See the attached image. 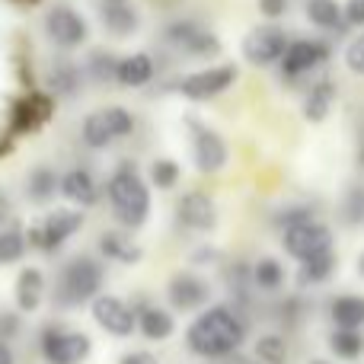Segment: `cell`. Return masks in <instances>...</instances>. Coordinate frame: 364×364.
Listing matches in <instances>:
<instances>
[{"label":"cell","instance_id":"cell-1","mask_svg":"<svg viewBox=\"0 0 364 364\" xmlns=\"http://www.w3.org/2000/svg\"><path fill=\"white\" fill-rule=\"evenodd\" d=\"M246 339V323L230 307H208L198 320L188 326L186 346L198 358H230Z\"/></svg>","mask_w":364,"mask_h":364},{"label":"cell","instance_id":"cell-2","mask_svg":"<svg viewBox=\"0 0 364 364\" xmlns=\"http://www.w3.org/2000/svg\"><path fill=\"white\" fill-rule=\"evenodd\" d=\"M109 205L125 227H141L151 211V192L134 170H119L109 179Z\"/></svg>","mask_w":364,"mask_h":364},{"label":"cell","instance_id":"cell-3","mask_svg":"<svg viewBox=\"0 0 364 364\" xmlns=\"http://www.w3.org/2000/svg\"><path fill=\"white\" fill-rule=\"evenodd\" d=\"M102 288V265L90 256H77L64 265L58 282V304L61 307H80L87 301H96Z\"/></svg>","mask_w":364,"mask_h":364},{"label":"cell","instance_id":"cell-4","mask_svg":"<svg viewBox=\"0 0 364 364\" xmlns=\"http://www.w3.org/2000/svg\"><path fill=\"white\" fill-rule=\"evenodd\" d=\"M42 358L48 364H83L93 352V342L87 333H74V329H61V326H45L42 339Z\"/></svg>","mask_w":364,"mask_h":364},{"label":"cell","instance_id":"cell-5","mask_svg":"<svg viewBox=\"0 0 364 364\" xmlns=\"http://www.w3.org/2000/svg\"><path fill=\"white\" fill-rule=\"evenodd\" d=\"M284 250L297 259V262H310L333 252V230L316 220H304L284 230Z\"/></svg>","mask_w":364,"mask_h":364},{"label":"cell","instance_id":"cell-6","mask_svg":"<svg viewBox=\"0 0 364 364\" xmlns=\"http://www.w3.org/2000/svg\"><path fill=\"white\" fill-rule=\"evenodd\" d=\"M132 132H134V115L122 106L100 109V112H93L83 122V141H87L90 147H106Z\"/></svg>","mask_w":364,"mask_h":364},{"label":"cell","instance_id":"cell-7","mask_svg":"<svg viewBox=\"0 0 364 364\" xmlns=\"http://www.w3.org/2000/svg\"><path fill=\"white\" fill-rule=\"evenodd\" d=\"M93 320L106 329L115 339H128V336L138 329V314L134 307H128L122 297L115 294H100L93 301Z\"/></svg>","mask_w":364,"mask_h":364},{"label":"cell","instance_id":"cell-8","mask_svg":"<svg viewBox=\"0 0 364 364\" xmlns=\"http://www.w3.org/2000/svg\"><path fill=\"white\" fill-rule=\"evenodd\" d=\"M80 227H83L80 211H51L48 218L29 233V243L38 246L42 252H51V250H58L68 237H74Z\"/></svg>","mask_w":364,"mask_h":364},{"label":"cell","instance_id":"cell-9","mask_svg":"<svg viewBox=\"0 0 364 364\" xmlns=\"http://www.w3.org/2000/svg\"><path fill=\"white\" fill-rule=\"evenodd\" d=\"M237 80V68L233 64H220V68H208V70H195V74H188L186 80L179 83V93L186 96V100H211V96H220L230 83Z\"/></svg>","mask_w":364,"mask_h":364},{"label":"cell","instance_id":"cell-10","mask_svg":"<svg viewBox=\"0 0 364 364\" xmlns=\"http://www.w3.org/2000/svg\"><path fill=\"white\" fill-rule=\"evenodd\" d=\"M284 51H288V38L278 26H256L250 36L243 38V55L252 64H272L282 61Z\"/></svg>","mask_w":364,"mask_h":364},{"label":"cell","instance_id":"cell-11","mask_svg":"<svg viewBox=\"0 0 364 364\" xmlns=\"http://www.w3.org/2000/svg\"><path fill=\"white\" fill-rule=\"evenodd\" d=\"M166 38H170V45H176L179 51H186V55H214V51L220 48L218 36L208 32L205 26L195 23V19H179V23H173L170 29H166Z\"/></svg>","mask_w":364,"mask_h":364},{"label":"cell","instance_id":"cell-12","mask_svg":"<svg viewBox=\"0 0 364 364\" xmlns=\"http://www.w3.org/2000/svg\"><path fill=\"white\" fill-rule=\"evenodd\" d=\"M192 128V157H195V166L201 173H218L224 170L227 164V144L218 132L211 128H201V125H188Z\"/></svg>","mask_w":364,"mask_h":364},{"label":"cell","instance_id":"cell-13","mask_svg":"<svg viewBox=\"0 0 364 364\" xmlns=\"http://www.w3.org/2000/svg\"><path fill=\"white\" fill-rule=\"evenodd\" d=\"M45 29L61 48H77L87 38V19L77 10H70V6H55L48 13V19H45Z\"/></svg>","mask_w":364,"mask_h":364},{"label":"cell","instance_id":"cell-14","mask_svg":"<svg viewBox=\"0 0 364 364\" xmlns=\"http://www.w3.org/2000/svg\"><path fill=\"white\" fill-rule=\"evenodd\" d=\"M166 297H170V304L176 310H198L208 304L211 288H208V282H201L198 275H192V272H179V275H173L170 284H166Z\"/></svg>","mask_w":364,"mask_h":364},{"label":"cell","instance_id":"cell-15","mask_svg":"<svg viewBox=\"0 0 364 364\" xmlns=\"http://www.w3.org/2000/svg\"><path fill=\"white\" fill-rule=\"evenodd\" d=\"M176 218H179V224L188 227V230H211L214 220H218V208H214V201L208 198V195L188 192L179 198Z\"/></svg>","mask_w":364,"mask_h":364},{"label":"cell","instance_id":"cell-16","mask_svg":"<svg viewBox=\"0 0 364 364\" xmlns=\"http://www.w3.org/2000/svg\"><path fill=\"white\" fill-rule=\"evenodd\" d=\"M326 61V45L323 42H291L282 58V68L288 77H301Z\"/></svg>","mask_w":364,"mask_h":364},{"label":"cell","instance_id":"cell-17","mask_svg":"<svg viewBox=\"0 0 364 364\" xmlns=\"http://www.w3.org/2000/svg\"><path fill=\"white\" fill-rule=\"evenodd\" d=\"M16 307L23 314H32V310L42 307V297H45V275L38 269H23L16 278Z\"/></svg>","mask_w":364,"mask_h":364},{"label":"cell","instance_id":"cell-18","mask_svg":"<svg viewBox=\"0 0 364 364\" xmlns=\"http://www.w3.org/2000/svg\"><path fill=\"white\" fill-rule=\"evenodd\" d=\"M138 329L147 342H166L176 333V320H173V314L164 307H144L138 314Z\"/></svg>","mask_w":364,"mask_h":364},{"label":"cell","instance_id":"cell-19","mask_svg":"<svg viewBox=\"0 0 364 364\" xmlns=\"http://www.w3.org/2000/svg\"><path fill=\"white\" fill-rule=\"evenodd\" d=\"M333 323L336 329H355L361 333L364 326V297L358 294H342L333 301Z\"/></svg>","mask_w":364,"mask_h":364},{"label":"cell","instance_id":"cell-20","mask_svg":"<svg viewBox=\"0 0 364 364\" xmlns=\"http://www.w3.org/2000/svg\"><path fill=\"white\" fill-rule=\"evenodd\" d=\"M154 77V61L147 55H128L119 61V70H115V80L125 83V87H144Z\"/></svg>","mask_w":364,"mask_h":364},{"label":"cell","instance_id":"cell-21","mask_svg":"<svg viewBox=\"0 0 364 364\" xmlns=\"http://www.w3.org/2000/svg\"><path fill=\"white\" fill-rule=\"evenodd\" d=\"M100 252L106 259H112V262H122V265H132V262H138V259H141V250L125 237V233H119V230L102 233V237H100Z\"/></svg>","mask_w":364,"mask_h":364},{"label":"cell","instance_id":"cell-22","mask_svg":"<svg viewBox=\"0 0 364 364\" xmlns=\"http://www.w3.org/2000/svg\"><path fill=\"white\" fill-rule=\"evenodd\" d=\"M61 192L68 195L74 205H83V208L96 205V182L87 170H70L68 176L61 179Z\"/></svg>","mask_w":364,"mask_h":364},{"label":"cell","instance_id":"cell-23","mask_svg":"<svg viewBox=\"0 0 364 364\" xmlns=\"http://www.w3.org/2000/svg\"><path fill=\"white\" fill-rule=\"evenodd\" d=\"M102 23L115 36H128L138 29V13L132 10V4H102Z\"/></svg>","mask_w":364,"mask_h":364},{"label":"cell","instance_id":"cell-24","mask_svg":"<svg viewBox=\"0 0 364 364\" xmlns=\"http://www.w3.org/2000/svg\"><path fill=\"white\" fill-rule=\"evenodd\" d=\"M307 16L314 26L320 29H342L346 16H342V6L336 0H307Z\"/></svg>","mask_w":364,"mask_h":364},{"label":"cell","instance_id":"cell-25","mask_svg":"<svg viewBox=\"0 0 364 364\" xmlns=\"http://www.w3.org/2000/svg\"><path fill=\"white\" fill-rule=\"evenodd\" d=\"M333 100H336V87L329 80H320L314 90H310L307 102H304V112H307L310 122H323L333 109Z\"/></svg>","mask_w":364,"mask_h":364},{"label":"cell","instance_id":"cell-26","mask_svg":"<svg viewBox=\"0 0 364 364\" xmlns=\"http://www.w3.org/2000/svg\"><path fill=\"white\" fill-rule=\"evenodd\" d=\"M329 348L336 352V358L342 361H358L364 355V336L355 333V329H336L329 336Z\"/></svg>","mask_w":364,"mask_h":364},{"label":"cell","instance_id":"cell-27","mask_svg":"<svg viewBox=\"0 0 364 364\" xmlns=\"http://www.w3.org/2000/svg\"><path fill=\"white\" fill-rule=\"evenodd\" d=\"M252 284L262 291H278L284 284V269L278 259H259L252 265Z\"/></svg>","mask_w":364,"mask_h":364},{"label":"cell","instance_id":"cell-28","mask_svg":"<svg viewBox=\"0 0 364 364\" xmlns=\"http://www.w3.org/2000/svg\"><path fill=\"white\" fill-rule=\"evenodd\" d=\"M336 272V252L320 259H310V262H301V272H297V282L307 288V284H323L329 275Z\"/></svg>","mask_w":364,"mask_h":364},{"label":"cell","instance_id":"cell-29","mask_svg":"<svg viewBox=\"0 0 364 364\" xmlns=\"http://www.w3.org/2000/svg\"><path fill=\"white\" fill-rule=\"evenodd\" d=\"M26 188H29V195L36 201H48V198H55V192L61 188V182H58V176L51 170L38 166V170L29 173V182H26Z\"/></svg>","mask_w":364,"mask_h":364},{"label":"cell","instance_id":"cell-30","mask_svg":"<svg viewBox=\"0 0 364 364\" xmlns=\"http://www.w3.org/2000/svg\"><path fill=\"white\" fill-rule=\"evenodd\" d=\"M256 358L262 364H284L288 361V342H284L282 336H259Z\"/></svg>","mask_w":364,"mask_h":364},{"label":"cell","instance_id":"cell-31","mask_svg":"<svg viewBox=\"0 0 364 364\" xmlns=\"http://www.w3.org/2000/svg\"><path fill=\"white\" fill-rule=\"evenodd\" d=\"M26 256V237L19 230H0V265L19 262Z\"/></svg>","mask_w":364,"mask_h":364},{"label":"cell","instance_id":"cell-32","mask_svg":"<svg viewBox=\"0 0 364 364\" xmlns=\"http://www.w3.org/2000/svg\"><path fill=\"white\" fill-rule=\"evenodd\" d=\"M77 80H80V70H77L74 64L61 61V64H55V68H51V87H55V93L70 96V93H74V87H77Z\"/></svg>","mask_w":364,"mask_h":364},{"label":"cell","instance_id":"cell-33","mask_svg":"<svg viewBox=\"0 0 364 364\" xmlns=\"http://www.w3.org/2000/svg\"><path fill=\"white\" fill-rule=\"evenodd\" d=\"M179 173L182 170L176 160H154V166H151V179L157 188H173L179 182Z\"/></svg>","mask_w":364,"mask_h":364},{"label":"cell","instance_id":"cell-34","mask_svg":"<svg viewBox=\"0 0 364 364\" xmlns=\"http://www.w3.org/2000/svg\"><path fill=\"white\" fill-rule=\"evenodd\" d=\"M346 64H348V70L364 77V32L358 38H352V45L346 48Z\"/></svg>","mask_w":364,"mask_h":364},{"label":"cell","instance_id":"cell-35","mask_svg":"<svg viewBox=\"0 0 364 364\" xmlns=\"http://www.w3.org/2000/svg\"><path fill=\"white\" fill-rule=\"evenodd\" d=\"M346 218L352 220V224H361V220H364V188L361 186H355L352 192H348V198H346Z\"/></svg>","mask_w":364,"mask_h":364},{"label":"cell","instance_id":"cell-36","mask_svg":"<svg viewBox=\"0 0 364 364\" xmlns=\"http://www.w3.org/2000/svg\"><path fill=\"white\" fill-rule=\"evenodd\" d=\"M19 333V316L16 314H0V342L10 346V339Z\"/></svg>","mask_w":364,"mask_h":364},{"label":"cell","instance_id":"cell-37","mask_svg":"<svg viewBox=\"0 0 364 364\" xmlns=\"http://www.w3.org/2000/svg\"><path fill=\"white\" fill-rule=\"evenodd\" d=\"M284 10H288V0H259V13L269 19L284 16Z\"/></svg>","mask_w":364,"mask_h":364},{"label":"cell","instance_id":"cell-38","mask_svg":"<svg viewBox=\"0 0 364 364\" xmlns=\"http://www.w3.org/2000/svg\"><path fill=\"white\" fill-rule=\"evenodd\" d=\"M342 16H346V23H352V26H364V0H348Z\"/></svg>","mask_w":364,"mask_h":364},{"label":"cell","instance_id":"cell-39","mask_svg":"<svg viewBox=\"0 0 364 364\" xmlns=\"http://www.w3.org/2000/svg\"><path fill=\"white\" fill-rule=\"evenodd\" d=\"M93 64H96V77H100V80H102V77H115V70H119V61H112L109 55H106V58L96 55Z\"/></svg>","mask_w":364,"mask_h":364},{"label":"cell","instance_id":"cell-40","mask_svg":"<svg viewBox=\"0 0 364 364\" xmlns=\"http://www.w3.org/2000/svg\"><path fill=\"white\" fill-rule=\"evenodd\" d=\"M119 364H160V361H157V355H151V352H128L119 358Z\"/></svg>","mask_w":364,"mask_h":364},{"label":"cell","instance_id":"cell-41","mask_svg":"<svg viewBox=\"0 0 364 364\" xmlns=\"http://www.w3.org/2000/svg\"><path fill=\"white\" fill-rule=\"evenodd\" d=\"M0 364H16V358H13V348L6 346V342H0Z\"/></svg>","mask_w":364,"mask_h":364},{"label":"cell","instance_id":"cell-42","mask_svg":"<svg viewBox=\"0 0 364 364\" xmlns=\"http://www.w3.org/2000/svg\"><path fill=\"white\" fill-rule=\"evenodd\" d=\"M220 364H252L250 358H240V355H230V358H224Z\"/></svg>","mask_w":364,"mask_h":364},{"label":"cell","instance_id":"cell-43","mask_svg":"<svg viewBox=\"0 0 364 364\" xmlns=\"http://www.w3.org/2000/svg\"><path fill=\"white\" fill-rule=\"evenodd\" d=\"M358 160L364 164V132H361V141H358Z\"/></svg>","mask_w":364,"mask_h":364},{"label":"cell","instance_id":"cell-44","mask_svg":"<svg viewBox=\"0 0 364 364\" xmlns=\"http://www.w3.org/2000/svg\"><path fill=\"white\" fill-rule=\"evenodd\" d=\"M102 4H128V0H102Z\"/></svg>","mask_w":364,"mask_h":364},{"label":"cell","instance_id":"cell-45","mask_svg":"<svg viewBox=\"0 0 364 364\" xmlns=\"http://www.w3.org/2000/svg\"><path fill=\"white\" fill-rule=\"evenodd\" d=\"M358 272H361V275H364V256L358 259Z\"/></svg>","mask_w":364,"mask_h":364},{"label":"cell","instance_id":"cell-46","mask_svg":"<svg viewBox=\"0 0 364 364\" xmlns=\"http://www.w3.org/2000/svg\"><path fill=\"white\" fill-rule=\"evenodd\" d=\"M310 364H329V361H323V358H316V361H310Z\"/></svg>","mask_w":364,"mask_h":364},{"label":"cell","instance_id":"cell-47","mask_svg":"<svg viewBox=\"0 0 364 364\" xmlns=\"http://www.w3.org/2000/svg\"><path fill=\"white\" fill-rule=\"evenodd\" d=\"M23 4H38V0H23Z\"/></svg>","mask_w":364,"mask_h":364},{"label":"cell","instance_id":"cell-48","mask_svg":"<svg viewBox=\"0 0 364 364\" xmlns=\"http://www.w3.org/2000/svg\"><path fill=\"white\" fill-rule=\"evenodd\" d=\"M0 224H4V214H0Z\"/></svg>","mask_w":364,"mask_h":364}]
</instances>
